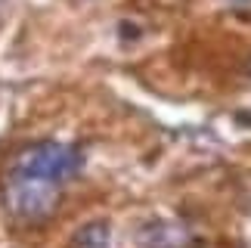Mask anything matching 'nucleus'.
Listing matches in <instances>:
<instances>
[{"mask_svg": "<svg viewBox=\"0 0 251 248\" xmlns=\"http://www.w3.org/2000/svg\"><path fill=\"white\" fill-rule=\"evenodd\" d=\"M81 168H84V152L78 146H69V143H59V140H41L34 146L22 149L13 165V171H19V174L50 180L56 186L78 177Z\"/></svg>", "mask_w": 251, "mask_h": 248, "instance_id": "f257e3e1", "label": "nucleus"}, {"mask_svg": "<svg viewBox=\"0 0 251 248\" xmlns=\"http://www.w3.org/2000/svg\"><path fill=\"white\" fill-rule=\"evenodd\" d=\"M3 205L6 211L22 223H44L59 208V189L50 180L28 177V174H6L3 180Z\"/></svg>", "mask_w": 251, "mask_h": 248, "instance_id": "f03ea898", "label": "nucleus"}, {"mask_svg": "<svg viewBox=\"0 0 251 248\" xmlns=\"http://www.w3.org/2000/svg\"><path fill=\"white\" fill-rule=\"evenodd\" d=\"M133 242H137L140 248H189L192 236H189V230L183 223L155 217V221H146V223L137 226Z\"/></svg>", "mask_w": 251, "mask_h": 248, "instance_id": "7ed1b4c3", "label": "nucleus"}, {"mask_svg": "<svg viewBox=\"0 0 251 248\" xmlns=\"http://www.w3.org/2000/svg\"><path fill=\"white\" fill-rule=\"evenodd\" d=\"M112 245V223L109 221H90L75 230L69 248H109Z\"/></svg>", "mask_w": 251, "mask_h": 248, "instance_id": "20e7f679", "label": "nucleus"}]
</instances>
